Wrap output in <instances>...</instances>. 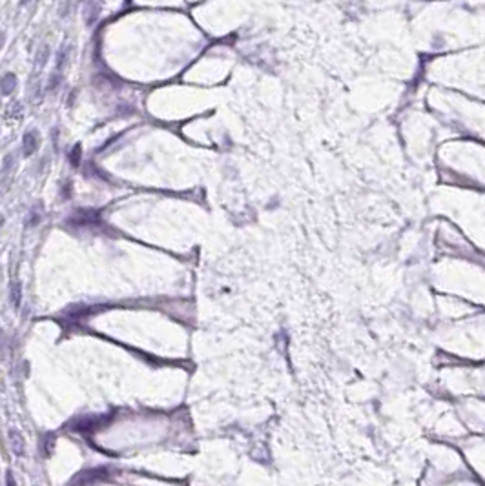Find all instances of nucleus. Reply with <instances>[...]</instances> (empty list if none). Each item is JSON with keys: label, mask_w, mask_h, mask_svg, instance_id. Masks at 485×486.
<instances>
[{"label": "nucleus", "mask_w": 485, "mask_h": 486, "mask_svg": "<svg viewBox=\"0 0 485 486\" xmlns=\"http://www.w3.org/2000/svg\"><path fill=\"white\" fill-rule=\"evenodd\" d=\"M101 0H88V4H86V24L88 26H93L97 22V18H99V15H101Z\"/></svg>", "instance_id": "obj_1"}, {"label": "nucleus", "mask_w": 485, "mask_h": 486, "mask_svg": "<svg viewBox=\"0 0 485 486\" xmlns=\"http://www.w3.org/2000/svg\"><path fill=\"white\" fill-rule=\"evenodd\" d=\"M22 146H24V155H26V157L33 155L35 150L38 148V135L35 133V131H28V133L24 135V142H22Z\"/></svg>", "instance_id": "obj_2"}, {"label": "nucleus", "mask_w": 485, "mask_h": 486, "mask_svg": "<svg viewBox=\"0 0 485 486\" xmlns=\"http://www.w3.org/2000/svg\"><path fill=\"white\" fill-rule=\"evenodd\" d=\"M15 86H17V77L13 73H6L2 77V95H9L15 89Z\"/></svg>", "instance_id": "obj_3"}, {"label": "nucleus", "mask_w": 485, "mask_h": 486, "mask_svg": "<svg viewBox=\"0 0 485 486\" xmlns=\"http://www.w3.org/2000/svg\"><path fill=\"white\" fill-rule=\"evenodd\" d=\"M9 439H11L13 452L17 453V455H22V453H24V441H22L20 433L11 430V432H9Z\"/></svg>", "instance_id": "obj_4"}, {"label": "nucleus", "mask_w": 485, "mask_h": 486, "mask_svg": "<svg viewBox=\"0 0 485 486\" xmlns=\"http://www.w3.org/2000/svg\"><path fill=\"white\" fill-rule=\"evenodd\" d=\"M48 55H50V48H48V46L40 48V51L37 53V62H35V70H40L42 66H46Z\"/></svg>", "instance_id": "obj_5"}, {"label": "nucleus", "mask_w": 485, "mask_h": 486, "mask_svg": "<svg viewBox=\"0 0 485 486\" xmlns=\"http://www.w3.org/2000/svg\"><path fill=\"white\" fill-rule=\"evenodd\" d=\"M6 111H13V119H20L22 117V106L20 102H11V106H9Z\"/></svg>", "instance_id": "obj_6"}, {"label": "nucleus", "mask_w": 485, "mask_h": 486, "mask_svg": "<svg viewBox=\"0 0 485 486\" xmlns=\"http://www.w3.org/2000/svg\"><path fill=\"white\" fill-rule=\"evenodd\" d=\"M11 299H13V304H15V306H17V308L20 306V284H18V283L13 286Z\"/></svg>", "instance_id": "obj_7"}, {"label": "nucleus", "mask_w": 485, "mask_h": 486, "mask_svg": "<svg viewBox=\"0 0 485 486\" xmlns=\"http://www.w3.org/2000/svg\"><path fill=\"white\" fill-rule=\"evenodd\" d=\"M79 162H80V146L77 144L73 150H71V164L73 166H79Z\"/></svg>", "instance_id": "obj_8"}, {"label": "nucleus", "mask_w": 485, "mask_h": 486, "mask_svg": "<svg viewBox=\"0 0 485 486\" xmlns=\"http://www.w3.org/2000/svg\"><path fill=\"white\" fill-rule=\"evenodd\" d=\"M6 486H17V482H15V479H13L11 474L6 475Z\"/></svg>", "instance_id": "obj_9"}, {"label": "nucleus", "mask_w": 485, "mask_h": 486, "mask_svg": "<svg viewBox=\"0 0 485 486\" xmlns=\"http://www.w3.org/2000/svg\"><path fill=\"white\" fill-rule=\"evenodd\" d=\"M28 2H31V0H22L20 4H22V6H26V4H28Z\"/></svg>", "instance_id": "obj_10"}, {"label": "nucleus", "mask_w": 485, "mask_h": 486, "mask_svg": "<svg viewBox=\"0 0 485 486\" xmlns=\"http://www.w3.org/2000/svg\"><path fill=\"white\" fill-rule=\"evenodd\" d=\"M79 2H82V0H79Z\"/></svg>", "instance_id": "obj_11"}]
</instances>
